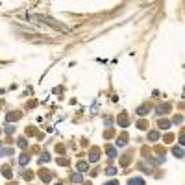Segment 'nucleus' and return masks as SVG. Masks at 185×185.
<instances>
[{"instance_id":"obj_4","label":"nucleus","mask_w":185,"mask_h":185,"mask_svg":"<svg viewBox=\"0 0 185 185\" xmlns=\"http://www.w3.org/2000/svg\"><path fill=\"white\" fill-rule=\"evenodd\" d=\"M41 180H45V181H48V180H50V172H46V170H43V172H41Z\"/></svg>"},{"instance_id":"obj_6","label":"nucleus","mask_w":185,"mask_h":185,"mask_svg":"<svg viewBox=\"0 0 185 185\" xmlns=\"http://www.w3.org/2000/svg\"><path fill=\"white\" fill-rule=\"evenodd\" d=\"M91 161H98V150H93V154H91Z\"/></svg>"},{"instance_id":"obj_18","label":"nucleus","mask_w":185,"mask_h":185,"mask_svg":"<svg viewBox=\"0 0 185 185\" xmlns=\"http://www.w3.org/2000/svg\"><path fill=\"white\" fill-rule=\"evenodd\" d=\"M106 185H119V183H117V181H107Z\"/></svg>"},{"instance_id":"obj_19","label":"nucleus","mask_w":185,"mask_h":185,"mask_svg":"<svg viewBox=\"0 0 185 185\" xmlns=\"http://www.w3.org/2000/svg\"><path fill=\"white\" fill-rule=\"evenodd\" d=\"M56 185H61V183H56Z\"/></svg>"},{"instance_id":"obj_16","label":"nucleus","mask_w":185,"mask_h":185,"mask_svg":"<svg viewBox=\"0 0 185 185\" xmlns=\"http://www.w3.org/2000/svg\"><path fill=\"white\" fill-rule=\"evenodd\" d=\"M13 131H15V128H13V126H7V128H6V133H10V135H11Z\"/></svg>"},{"instance_id":"obj_5","label":"nucleus","mask_w":185,"mask_h":185,"mask_svg":"<svg viewBox=\"0 0 185 185\" xmlns=\"http://www.w3.org/2000/svg\"><path fill=\"white\" fill-rule=\"evenodd\" d=\"M28 161H30V157H28V156H21V159H19V163H21V165H26Z\"/></svg>"},{"instance_id":"obj_9","label":"nucleus","mask_w":185,"mask_h":185,"mask_svg":"<svg viewBox=\"0 0 185 185\" xmlns=\"http://www.w3.org/2000/svg\"><path fill=\"white\" fill-rule=\"evenodd\" d=\"M126 141H128V137H126V135H122L120 139H119V142H117V145H119V146H124V142Z\"/></svg>"},{"instance_id":"obj_13","label":"nucleus","mask_w":185,"mask_h":185,"mask_svg":"<svg viewBox=\"0 0 185 185\" xmlns=\"http://www.w3.org/2000/svg\"><path fill=\"white\" fill-rule=\"evenodd\" d=\"M167 109H169V106H161V107H157V113H163Z\"/></svg>"},{"instance_id":"obj_2","label":"nucleus","mask_w":185,"mask_h":185,"mask_svg":"<svg viewBox=\"0 0 185 185\" xmlns=\"http://www.w3.org/2000/svg\"><path fill=\"white\" fill-rule=\"evenodd\" d=\"M78 170L85 172V170H87V163H85V161H80V163H78Z\"/></svg>"},{"instance_id":"obj_11","label":"nucleus","mask_w":185,"mask_h":185,"mask_svg":"<svg viewBox=\"0 0 185 185\" xmlns=\"http://www.w3.org/2000/svg\"><path fill=\"white\" fill-rule=\"evenodd\" d=\"M72 181H74V183L81 181V176H80V174H74V176H72Z\"/></svg>"},{"instance_id":"obj_1","label":"nucleus","mask_w":185,"mask_h":185,"mask_svg":"<svg viewBox=\"0 0 185 185\" xmlns=\"http://www.w3.org/2000/svg\"><path fill=\"white\" fill-rule=\"evenodd\" d=\"M128 185H145V180H141V178H131L128 181Z\"/></svg>"},{"instance_id":"obj_12","label":"nucleus","mask_w":185,"mask_h":185,"mask_svg":"<svg viewBox=\"0 0 185 185\" xmlns=\"http://www.w3.org/2000/svg\"><path fill=\"white\" fill-rule=\"evenodd\" d=\"M120 126H128V117H120Z\"/></svg>"},{"instance_id":"obj_14","label":"nucleus","mask_w":185,"mask_h":185,"mask_svg":"<svg viewBox=\"0 0 185 185\" xmlns=\"http://www.w3.org/2000/svg\"><path fill=\"white\" fill-rule=\"evenodd\" d=\"M146 111H148V106H142V107H139V115H141V113H146Z\"/></svg>"},{"instance_id":"obj_8","label":"nucleus","mask_w":185,"mask_h":185,"mask_svg":"<svg viewBox=\"0 0 185 185\" xmlns=\"http://www.w3.org/2000/svg\"><path fill=\"white\" fill-rule=\"evenodd\" d=\"M39 161H41V163H46V161H50V156H48V154H43Z\"/></svg>"},{"instance_id":"obj_3","label":"nucleus","mask_w":185,"mask_h":185,"mask_svg":"<svg viewBox=\"0 0 185 185\" xmlns=\"http://www.w3.org/2000/svg\"><path fill=\"white\" fill-rule=\"evenodd\" d=\"M19 146H21V148H26V146H28V141L24 139V137H21V139H19Z\"/></svg>"},{"instance_id":"obj_7","label":"nucleus","mask_w":185,"mask_h":185,"mask_svg":"<svg viewBox=\"0 0 185 185\" xmlns=\"http://www.w3.org/2000/svg\"><path fill=\"white\" fill-rule=\"evenodd\" d=\"M107 156H109V157H115V156H117L115 148H111V146H109V148H107Z\"/></svg>"},{"instance_id":"obj_17","label":"nucleus","mask_w":185,"mask_h":185,"mask_svg":"<svg viewBox=\"0 0 185 185\" xmlns=\"http://www.w3.org/2000/svg\"><path fill=\"white\" fill-rule=\"evenodd\" d=\"M157 137H159V135H157V133H150V139H152V141H156Z\"/></svg>"},{"instance_id":"obj_15","label":"nucleus","mask_w":185,"mask_h":185,"mask_svg":"<svg viewBox=\"0 0 185 185\" xmlns=\"http://www.w3.org/2000/svg\"><path fill=\"white\" fill-rule=\"evenodd\" d=\"M174 154L176 156H183V150L181 148H174Z\"/></svg>"},{"instance_id":"obj_10","label":"nucleus","mask_w":185,"mask_h":185,"mask_svg":"<svg viewBox=\"0 0 185 185\" xmlns=\"http://www.w3.org/2000/svg\"><path fill=\"white\" fill-rule=\"evenodd\" d=\"M169 126H170L169 120H161V122H159V128H169Z\"/></svg>"}]
</instances>
